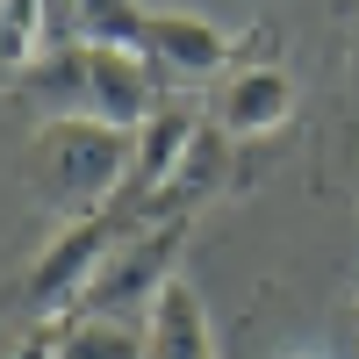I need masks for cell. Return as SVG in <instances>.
Wrapping results in <instances>:
<instances>
[{"label": "cell", "mask_w": 359, "mask_h": 359, "mask_svg": "<svg viewBox=\"0 0 359 359\" xmlns=\"http://www.w3.org/2000/svg\"><path fill=\"white\" fill-rule=\"evenodd\" d=\"M144 359H216V323L187 280H172L144 309Z\"/></svg>", "instance_id": "obj_7"}, {"label": "cell", "mask_w": 359, "mask_h": 359, "mask_svg": "<svg viewBox=\"0 0 359 359\" xmlns=\"http://www.w3.org/2000/svg\"><path fill=\"white\" fill-rule=\"evenodd\" d=\"M266 50V29H252V36H230V29H216L208 15H187V8H151V29H144V57L165 72V79H216L230 65H252V57Z\"/></svg>", "instance_id": "obj_5"}, {"label": "cell", "mask_w": 359, "mask_h": 359, "mask_svg": "<svg viewBox=\"0 0 359 359\" xmlns=\"http://www.w3.org/2000/svg\"><path fill=\"white\" fill-rule=\"evenodd\" d=\"M352 331H359V309H352Z\"/></svg>", "instance_id": "obj_12"}, {"label": "cell", "mask_w": 359, "mask_h": 359, "mask_svg": "<svg viewBox=\"0 0 359 359\" xmlns=\"http://www.w3.org/2000/svg\"><path fill=\"white\" fill-rule=\"evenodd\" d=\"M187 230H194V216L130 223V230L108 245L101 273L86 280V302H79V316H130V309H151L158 294L180 280V252H187Z\"/></svg>", "instance_id": "obj_3"}, {"label": "cell", "mask_w": 359, "mask_h": 359, "mask_svg": "<svg viewBox=\"0 0 359 359\" xmlns=\"http://www.w3.org/2000/svg\"><path fill=\"white\" fill-rule=\"evenodd\" d=\"M194 137H201V115H194L187 101H158V108L130 130V172H123V194H115L108 216L151 223V208H158V194L172 187V172L187 165Z\"/></svg>", "instance_id": "obj_4"}, {"label": "cell", "mask_w": 359, "mask_h": 359, "mask_svg": "<svg viewBox=\"0 0 359 359\" xmlns=\"http://www.w3.org/2000/svg\"><path fill=\"white\" fill-rule=\"evenodd\" d=\"M130 223L123 216H79V223H57V237L22 266V273L0 287V309H15V316H79V302H86V280L101 273V259H108V245L123 237Z\"/></svg>", "instance_id": "obj_2"}, {"label": "cell", "mask_w": 359, "mask_h": 359, "mask_svg": "<svg viewBox=\"0 0 359 359\" xmlns=\"http://www.w3.org/2000/svg\"><path fill=\"white\" fill-rule=\"evenodd\" d=\"M294 115V79L280 57H252V65H230L208 94V123L223 137H273Z\"/></svg>", "instance_id": "obj_6"}, {"label": "cell", "mask_w": 359, "mask_h": 359, "mask_svg": "<svg viewBox=\"0 0 359 359\" xmlns=\"http://www.w3.org/2000/svg\"><path fill=\"white\" fill-rule=\"evenodd\" d=\"M65 331H72V316H36V323H22V338L0 359H57L65 352Z\"/></svg>", "instance_id": "obj_11"}, {"label": "cell", "mask_w": 359, "mask_h": 359, "mask_svg": "<svg viewBox=\"0 0 359 359\" xmlns=\"http://www.w3.org/2000/svg\"><path fill=\"white\" fill-rule=\"evenodd\" d=\"M230 180V137L216 130V123H201V137H194V151H187V165L172 172V187L158 194V208H151V223L158 216H194V208L208 201Z\"/></svg>", "instance_id": "obj_8"}, {"label": "cell", "mask_w": 359, "mask_h": 359, "mask_svg": "<svg viewBox=\"0 0 359 359\" xmlns=\"http://www.w3.org/2000/svg\"><path fill=\"white\" fill-rule=\"evenodd\" d=\"M79 8V43H115V50H144L151 8L144 0H72Z\"/></svg>", "instance_id": "obj_9"}, {"label": "cell", "mask_w": 359, "mask_h": 359, "mask_svg": "<svg viewBox=\"0 0 359 359\" xmlns=\"http://www.w3.org/2000/svg\"><path fill=\"white\" fill-rule=\"evenodd\" d=\"M57 359H144V323H130V316H72Z\"/></svg>", "instance_id": "obj_10"}, {"label": "cell", "mask_w": 359, "mask_h": 359, "mask_svg": "<svg viewBox=\"0 0 359 359\" xmlns=\"http://www.w3.org/2000/svg\"><path fill=\"white\" fill-rule=\"evenodd\" d=\"M130 172V130H108L94 115H57V123H29L22 180L36 187L43 208H57L65 223L108 216Z\"/></svg>", "instance_id": "obj_1"}, {"label": "cell", "mask_w": 359, "mask_h": 359, "mask_svg": "<svg viewBox=\"0 0 359 359\" xmlns=\"http://www.w3.org/2000/svg\"><path fill=\"white\" fill-rule=\"evenodd\" d=\"M294 359H316V352H294Z\"/></svg>", "instance_id": "obj_13"}]
</instances>
